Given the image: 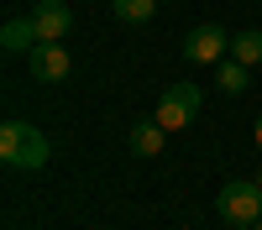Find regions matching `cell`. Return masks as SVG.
I'll return each instance as SVG.
<instances>
[{
    "label": "cell",
    "mask_w": 262,
    "mask_h": 230,
    "mask_svg": "<svg viewBox=\"0 0 262 230\" xmlns=\"http://www.w3.org/2000/svg\"><path fill=\"white\" fill-rule=\"evenodd\" d=\"M200 84H189V79H179V84H168V94L158 99V125L163 131H184V125L200 115Z\"/></svg>",
    "instance_id": "cell-3"
},
{
    "label": "cell",
    "mask_w": 262,
    "mask_h": 230,
    "mask_svg": "<svg viewBox=\"0 0 262 230\" xmlns=\"http://www.w3.org/2000/svg\"><path fill=\"white\" fill-rule=\"evenodd\" d=\"M247 84H252V68L247 63H215V89L221 94H247Z\"/></svg>",
    "instance_id": "cell-9"
},
{
    "label": "cell",
    "mask_w": 262,
    "mask_h": 230,
    "mask_svg": "<svg viewBox=\"0 0 262 230\" xmlns=\"http://www.w3.org/2000/svg\"><path fill=\"white\" fill-rule=\"evenodd\" d=\"M126 141H131V152H137V157H158L168 136H163V125H158V120H137Z\"/></svg>",
    "instance_id": "cell-8"
},
{
    "label": "cell",
    "mask_w": 262,
    "mask_h": 230,
    "mask_svg": "<svg viewBox=\"0 0 262 230\" xmlns=\"http://www.w3.org/2000/svg\"><path fill=\"white\" fill-rule=\"evenodd\" d=\"M37 42L42 37H37V21L32 16H11L6 27H0V47H6V53H32Z\"/></svg>",
    "instance_id": "cell-7"
},
{
    "label": "cell",
    "mask_w": 262,
    "mask_h": 230,
    "mask_svg": "<svg viewBox=\"0 0 262 230\" xmlns=\"http://www.w3.org/2000/svg\"><path fill=\"white\" fill-rule=\"evenodd\" d=\"M231 58H236V63H247V68H257V63H262V32H242V37H231Z\"/></svg>",
    "instance_id": "cell-10"
},
{
    "label": "cell",
    "mask_w": 262,
    "mask_h": 230,
    "mask_svg": "<svg viewBox=\"0 0 262 230\" xmlns=\"http://www.w3.org/2000/svg\"><path fill=\"white\" fill-rule=\"evenodd\" d=\"M257 146H262V115H257Z\"/></svg>",
    "instance_id": "cell-12"
},
{
    "label": "cell",
    "mask_w": 262,
    "mask_h": 230,
    "mask_svg": "<svg viewBox=\"0 0 262 230\" xmlns=\"http://www.w3.org/2000/svg\"><path fill=\"white\" fill-rule=\"evenodd\" d=\"M215 209H221V220H231V225H257L262 220V183L257 178L226 183L221 194H215Z\"/></svg>",
    "instance_id": "cell-2"
},
{
    "label": "cell",
    "mask_w": 262,
    "mask_h": 230,
    "mask_svg": "<svg viewBox=\"0 0 262 230\" xmlns=\"http://www.w3.org/2000/svg\"><path fill=\"white\" fill-rule=\"evenodd\" d=\"M32 21H37V37L42 42H63V32L74 27V11L63 0H37L32 6Z\"/></svg>",
    "instance_id": "cell-6"
},
{
    "label": "cell",
    "mask_w": 262,
    "mask_h": 230,
    "mask_svg": "<svg viewBox=\"0 0 262 230\" xmlns=\"http://www.w3.org/2000/svg\"><path fill=\"white\" fill-rule=\"evenodd\" d=\"M257 183H262V173H257Z\"/></svg>",
    "instance_id": "cell-14"
},
{
    "label": "cell",
    "mask_w": 262,
    "mask_h": 230,
    "mask_svg": "<svg viewBox=\"0 0 262 230\" xmlns=\"http://www.w3.org/2000/svg\"><path fill=\"white\" fill-rule=\"evenodd\" d=\"M226 53H231V37L215 27V21H200V27L184 37V58L189 63H221Z\"/></svg>",
    "instance_id": "cell-5"
},
{
    "label": "cell",
    "mask_w": 262,
    "mask_h": 230,
    "mask_svg": "<svg viewBox=\"0 0 262 230\" xmlns=\"http://www.w3.org/2000/svg\"><path fill=\"white\" fill-rule=\"evenodd\" d=\"M0 162L6 167H21V173H37L48 167V136L27 120H6L0 125Z\"/></svg>",
    "instance_id": "cell-1"
},
{
    "label": "cell",
    "mask_w": 262,
    "mask_h": 230,
    "mask_svg": "<svg viewBox=\"0 0 262 230\" xmlns=\"http://www.w3.org/2000/svg\"><path fill=\"white\" fill-rule=\"evenodd\" d=\"M231 230H257V225H231Z\"/></svg>",
    "instance_id": "cell-13"
},
{
    "label": "cell",
    "mask_w": 262,
    "mask_h": 230,
    "mask_svg": "<svg viewBox=\"0 0 262 230\" xmlns=\"http://www.w3.org/2000/svg\"><path fill=\"white\" fill-rule=\"evenodd\" d=\"M27 63H32V79L37 84H63L69 68H74V58H69L63 42H37V47L27 53Z\"/></svg>",
    "instance_id": "cell-4"
},
{
    "label": "cell",
    "mask_w": 262,
    "mask_h": 230,
    "mask_svg": "<svg viewBox=\"0 0 262 230\" xmlns=\"http://www.w3.org/2000/svg\"><path fill=\"white\" fill-rule=\"evenodd\" d=\"M152 11H158V0H116V16H121V21H131V27L152 21Z\"/></svg>",
    "instance_id": "cell-11"
},
{
    "label": "cell",
    "mask_w": 262,
    "mask_h": 230,
    "mask_svg": "<svg viewBox=\"0 0 262 230\" xmlns=\"http://www.w3.org/2000/svg\"><path fill=\"white\" fill-rule=\"evenodd\" d=\"M257 230H262V220H257Z\"/></svg>",
    "instance_id": "cell-15"
}]
</instances>
